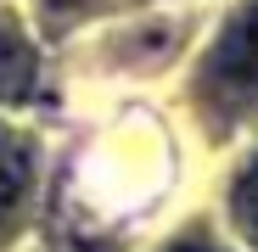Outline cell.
<instances>
[{"label":"cell","instance_id":"cell-1","mask_svg":"<svg viewBox=\"0 0 258 252\" xmlns=\"http://www.w3.org/2000/svg\"><path fill=\"white\" fill-rule=\"evenodd\" d=\"M197 96L208 101L213 118H241L258 107V0H247L213 39L197 73Z\"/></svg>","mask_w":258,"mask_h":252},{"label":"cell","instance_id":"cell-2","mask_svg":"<svg viewBox=\"0 0 258 252\" xmlns=\"http://www.w3.org/2000/svg\"><path fill=\"white\" fill-rule=\"evenodd\" d=\"M34 84H39V62L28 51V39L0 28V101H28Z\"/></svg>","mask_w":258,"mask_h":252},{"label":"cell","instance_id":"cell-3","mask_svg":"<svg viewBox=\"0 0 258 252\" xmlns=\"http://www.w3.org/2000/svg\"><path fill=\"white\" fill-rule=\"evenodd\" d=\"M23 196H28V162L23 157H0V246H6L12 230H17Z\"/></svg>","mask_w":258,"mask_h":252},{"label":"cell","instance_id":"cell-4","mask_svg":"<svg viewBox=\"0 0 258 252\" xmlns=\"http://www.w3.org/2000/svg\"><path fill=\"white\" fill-rule=\"evenodd\" d=\"M236 219H241V230L252 235V246H258V162L241 174V185H236Z\"/></svg>","mask_w":258,"mask_h":252},{"label":"cell","instance_id":"cell-5","mask_svg":"<svg viewBox=\"0 0 258 252\" xmlns=\"http://www.w3.org/2000/svg\"><path fill=\"white\" fill-rule=\"evenodd\" d=\"M174 252H213V246H174Z\"/></svg>","mask_w":258,"mask_h":252}]
</instances>
